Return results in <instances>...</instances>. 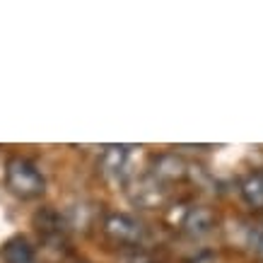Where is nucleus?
I'll return each mask as SVG.
<instances>
[{"mask_svg":"<svg viewBox=\"0 0 263 263\" xmlns=\"http://www.w3.org/2000/svg\"><path fill=\"white\" fill-rule=\"evenodd\" d=\"M152 176L162 183H172V181H183L189 176V164L176 157V155H160L155 160V169H152Z\"/></svg>","mask_w":263,"mask_h":263,"instance_id":"423d86ee","label":"nucleus"},{"mask_svg":"<svg viewBox=\"0 0 263 263\" xmlns=\"http://www.w3.org/2000/svg\"><path fill=\"white\" fill-rule=\"evenodd\" d=\"M128 196L140 208H157L167 198V189H164V183L157 181V179L150 174V176L138 179V181L133 183V189L128 191Z\"/></svg>","mask_w":263,"mask_h":263,"instance_id":"7ed1b4c3","label":"nucleus"},{"mask_svg":"<svg viewBox=\"0 0 263 263\" xmlns=\"http://www.w3.org/2000/svg\"><path fill=\"white\" fill-rule=\"evenodd\" d=\"M104 234L114 241V244H121V247H133L138 249L145 241V224L138 220V217L128 215V213H109L102 222Z\"/></svg>","mask_w":263,"mask_h":263,"instance_id":"f03ea898","label":"nucleus"},{"mask_svg":"<svg viewBox=\"0 0 263 263\" xmlns=\"http://www.w3.org/2000/svg\"><path fill=\"white\" fill-rule=\"evenodd\" d=\"M5 186L17 198L34 200L44 196L46 179L41 174V169L27 157H10L8 164H5Z\"/></svg>","mask_w":263,"mask_h":263,"instance_id":"f257e3e1","label":"nucleus"},{"mask_svg":"<svg viewBox=\"0 0 263 263\" xmlns=\"http://www.w3.org/2000/svg\"><path fill=\"white\" fill-rule=\"evenodd\" d=\"M251 247H254V251L258 256H263V227L251 232Z\"/></svg>","mask_w":263,"mask_h":263,"instance_id":"1a4fd4ad","label":"nucleus"},{"mask_svg":"<svg viewBox=\"0 0 263 263\" xmlns=\"http://www.w3.org/2000/svg\"><path fill=\"white\" fill-rule=\"evenodd\" d=\"M217 215L205 205H191V208H183L181 220H179V227H181L186 234L191 237H203L208 232L215 227Z\"/></svg>","mask_w":263,"mask_h":263,"instance_id":"20e7f679","label":"nucleus"},{"mask_svg":"<svg viewBox=\"0 0 263 263\" xmlns=\"http://www.w3.org/2000/svg\"><path fill=\"white\" fill-rule=\"evenodd\" d=\"M130 145H109L102 155V172L111 179H123L128 169V160H130Z\"/></svg>","mask_w":263,"mask_h":263,"instance_id":"39448f33","label":"nucleus"},{"mask_svg":"<svg viewBox=\"0 0 263 263\" xmlns=\"http://www.w3.org/2000/svg\"><path fill=\"white\" fill-rule=\"evenodd\" d=\"M241 198L249 208L263 210V172L247 176V181L241 183Z\"/></svg>","mask_w":263,"mask_h":263,"instance_id":"6e6552de","label":"nucleus"},{"mask_svg":"<svg viewBox=\"0 0 263 263\" xmlns=\"http://www.w3.org/2000/svg\"><path fill=\"white\" fill-rule=\"evenodd\" d=\"M3 261L5 263H34V247L27 241V237L17 234L5 241L3 247Z\"/></svg>","mask_w":263,"mask_h":263,"instance_id":"0eeeda50","label":"nucleus"}]
</instances>
